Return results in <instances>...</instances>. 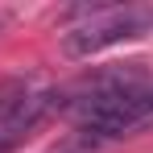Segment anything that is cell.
<instances>
[{
    "instance_id": "277c9868",
    "label": "cell",
    "mask_w": 153,
    "mask_h": 153,
    "mask_svg": "<svg viewBox=\"0 0 153 153\" xmlns=\"http://www.w3.org/2000/svg\"><path fill=\"white\" fill-rule=\"evenodd\" d=\"M58 153H87V141H75V145H62Z\"/></svg>"
},
{
    "instance_id": "5b68a950",
    "label": "cell",
    "mask_w": 153,
    "mask_h": 153,
    "mask_svg": "<svg viewBox=\"0 0 153 153\" xmlns=\"http://www.w3.org/2000/svg\"><path fill=\"white\" fill-rule=\"evenodd\" d=\"M4 25H8V17H4V13H0V29H4Z\"/></svg>"
},
{
    "instance_id": "7a4b0ae2",
    "label": "cell",
    "mask_w": 153,
    "mask_h": 153,
    "mask_svg": "<svg viewBox=\"0 0 153 153\" xmlns=\"http://www.w3.org/2000/svg\"><path fill=\"white\" fill-rule=\"evenodd\" d=\"M153 25V13L141 8H120V4H95L83 8V21L62 33V54L66 58H91L116 42H132Z\"/></svg>"
},
{
    "instance_id": "3957f363",
    "label": "cell",
    "mask_w": 153,
    "mask_h": 153,
    "mask_svg": "<svg viewBox=\"0 0 153 153\" xmlns=\"http://www.w3.org/2000/svg\"><path fill=\"white\" fill-rule=\"evenodd\" d=\"M50 103H54V95L50 91H33L29 79H8V83H0V153L8 149L25 128L37 124Z\"/></svg>"
},
{
    "instance_id": "6da1fadb",
    "label": "cell",
    "mask_w": 153,
    "mask_h": 153,
    "mask_svg": "<svg viewBox=\"0 0 153 153\" xmlns=\"http://www.w3.org/2000/svg\"><path fill=\"white\" fill-rule=\"evenodd\" d=\"M75 116H79V132H83L79 141H87V145L132 137L137 128L153 124V87L137 83V87H124V91L83 100V103H75Z\"/></svg>"
}]
</instances>
